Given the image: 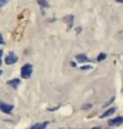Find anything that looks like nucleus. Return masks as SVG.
<instances>
[{"mask_svg": "<svg viewBox=\"0 0 123 129\" xmlns=\"http://www.w3.org/2000/svg\"><path fill=\"white\" fill-rule=\"evenodd\" d=\"M33 74V66L30 63H26L24 66L21 68L20 75L23 79H29L31 77V75Z\"/></svg>", "mask_w": 123, "mask_h": 129, "instance_id": "1", "label": "nucleus"}, {"mask_svg": "<svg viewBox=\"0 0 123 129\" xmlns=\"http://www.w3.org/2000/svg\"><path fill=\"white\" fill-rule=\"evenodd\" d=\"M14 109L13 105H9L7 104L5 102L0 101V111H2L5 114H11L12 111Z\"/></svg>", "mask_w": 123, "mask_h": 129, "instance_id": "2", "label": "nucleus"}, {"mask_svg": "<svg viewBox=\"0 0 123 129\" xmlns=\"http://www.w3.org/2000/svg\"><path fill=\"white\" fill-rule=\"evenodd\" d=\"M19 58L18 57L14 54V52H9V54L7 56L5 57V59H4V62L7 65H12V64H14V63H16L18 62Z\"/></svg>", "mask_w": 123, "mask_h": 129, "instance_id": "3", "label": "nucleus"}, {"mask_svg": "<svg viewBox=\"0 0 123 129\" xmlns=\"http://www.w3.org/2000/svg\"><path fill=\"white\" fill-rule=\"evenodd\" d=\"M122 121H123V118L122 116H118L116 118H114L112 120H110L109 121V125L110 126H120L122 124Z\"/></svg>", "mask_w": 123, "mask_h": 129, "instance_id": "4", "label": "nucleus"}, {"mask_svg": "<svg viewBox=\"0 0 123 129\" xmlns=\"http://www.w3.org/2000/svg\"><path fill=\"white\" fill-rule=\"evenodd\" d=\"M63 20L67 25V30H70L73 25V15H67L63 19Z\"/></svg>", "mask_w": 123, "mask_h": 129, "instance_id": "5", "label": "nucleus"}, {"mask_svg": "<svg viewBox=\"0 0 123 129\" xmlns=\"http://www.w3.org/2000/svg\"><path fill=\"white\" fill-rule=\"evenodd\" d=\"M7 84L9 85H10L13 89H17L19 87V85L20 84V80L19 79H13L7 82Z\"/></svg>", "mask_w": 123, "mask_h": 129, "instance_id": "6", "label": "nucleus"}, {"mask_svg": "<svg viewBox=\"0 0 123 129\" xmlns=\"http://www.w3.org/2000/svg\"><path fill=\"white\" fill-rule=\"evenodd\" d=\"M48 124H49L48 121H44V122L36 123V124H35L34 126H31L30 129H46Z\"/></svg>", "mask_w": 123, "mask_h": 129, "instance_id": "7", "label": "nucleus"}, {"mask_svg": "<svg viewBox=\"0 0 123 129\" xmlns=\"http://www.w3.org/2000/svg\"><path fill=\"white\" fill-rule=\"evenodd\" d=\"M115 107H112V108H110V109H109V110H107L106 111H105V112L100 116V118H105V117H107V116H112L113 114L115 113Z\"/></svg>", "mask_w": 123, "mask_h": 129, "instance_id": "8", "label": "nucleus"}, {"mask_svg": "<svg viewBox=\"0 0 123 129\" xmlns=\"http://www.w3.org/2000/svg\"><path fill=\"white\" fill-rule=\"evenodd\" d=\"M76 58H77V60L81 63H84L85 62H90V59H89V58L86 57V55H84V54H79L78 56H76Z\"/></svg>", "mask_w": 123, "mask_h": 129, "instance_id": "9", "label": "nucleus"}, {"mask_svg": "<svg viewBox=\"0 0 123 129\" xmlns=\"http://www.w3.org/2000/svg\"><path fill=\"white\" fill-rule=\"evenodd\" d=\"M38 4L42 6V9H45V8H48V3L47 2V0H38Z\"/></svg>", "mask_w": 123, "mask_h": 129, "instance_id": "10", "label": "nucleus"}, {"mask_svg": "<svg viewBox=\"0 0 123 129\" xmlns=\"http://www.w3.org/2000/svg\"><path fill=\"white\" fill-rule=\"evenodd\" d=\"M105 57H106V55H105V53H100V54L98 56L97 61H99V62H100V61H102L103 59H105Z\"/></svg>", "mask_w": 123, "mask_h": 129, "instance_id": "11", "label": "nucleus"}, {"mask_svg": "<svg viewBox=\"0 0 123 129\" xmlns=\"http://www.w3.org/2000/svg\"><path fill=\"white\" fill-rule=\"evenodd\" d=\"M9 0H0V8H3L8 4V2Z\"/></svg>", "mask_w": 123, "mask_h": 129, "instance_id": "12", "label": "nucleus"}, {"mask_svg": "<svg viewBox=\"0 0 123 129\" xmlns=\"http://www.w3.org/2000/svg\"><path fill=\"white\" fill-rule=\"evenodd\" d=\"M3 53H4L3 50L0 49V66H1V65H2V59H1V57H2V56H3Z\"/></svg>", "mask_w": 123, "mask_h": 129, "instance_id": "13", "label": "nucleus"}, {"mask_svg": "<svg viewBox=\"0 0 123 129\" xmlns=\"http://www.w3.org/2000/svg\"><path fill=\"white\" fill-rule=\"evenodd\" d=\"M0 44H4V41L3 40V36H1V34H0Z\"/></svg>", "mask_w": 123, "mask_h": 129, "instance_id": "14", "label": "nucleus"}, {"mask_svg": "<svg viewBox=\"0 0 123 129\" xmlns=\"http://www.w3.org/2000/svg\"><path fill=\"white\" fill-rule=\"evenodd\" d=\"M116 2H118V3H120V4H121L122 2H123V0H115Z\"/></svg>", "mask_w": 123, "mask_h": 129, "instance_id": "15", "label": "nucleus"}, {"mask_svg": "<svg viewBox=\"0 0 123 129\" xmlns=\"http://www.w3.org/2000/svg\"><path fill=\"white\" fill-rule=\"evenodd\" d=\"M92 129H100V127H94V128H92Z\"/></svg>", "mask_w": 123, "mask_h": 129, "instance_id": "16", "label": "nucleus"}, {"mask_svg": "<svg viewBox=\"0 0 123 129\" xmlns=\"http://www.w3.org/2000/svg\"><path fill=\"white\" fill-rule=\"evenodd\" d=\"M2 74H3V71H2V70H0V75H1Z\"/></svg>", "mask_w": 123, "mask_h": 129, "instance_id": "17", "label": "nucleus"}]
</instances>
